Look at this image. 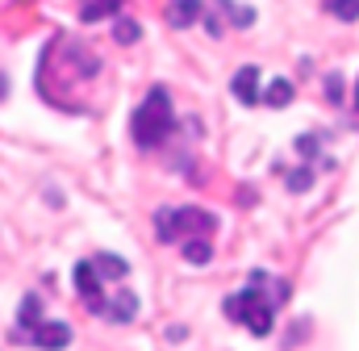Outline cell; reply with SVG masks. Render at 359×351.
Instances as JSON below:
<instances>
[{"label": "cell", "mask_w": 359, "mask_h": 351, "mask_svg": "<svg viewBox=\"0 0 359 351\" xmlns=\"http://www.w3.org/2000/svg\"><path fill=\"white\" fill-rule=\"evenodd\" d=\"M130 263L121 256H88L76 263V293L84 301V310L104 318V322H134L138 314V297L126 289Z\"/></svg>", "instance_id": "6da1fadb"}, {"label": "cell", "mask_w": 359, "mask_h": 351, "mask_svg": "<svg viewBox=\"0 0 359 351\" xmlns=\"http://www.w3.org/2000/svg\"><path fill=\"white\" fill-rule=\"evenodd\" d=\"M284 301H288V280H280V276H271V272H251L247 284H243L238 293H230L222 310H226L230 322H238V326H247L255 339H264V335H271L276 310H280Z\"/></svg>", "instance_id": "7a4b0ae2"}, {"label": "cell", "mask_w": 359, "mask_h": 351, "mask_svg": "<svg viewBox=\"0 0 359 351\" xmlns=\"http://www.w3.org/2000/svg\"><path fill=\"white\" fill-rule=\"evenodd\" d=\"M96 72H100L96 51L80 46V42H72V38H55V42L46 46V55H42L38 88H42V96H46V100L67 105V100H63V92H72L76 84L92 80Z\"/></svg>", "instance_id": "3957f363"}, {"label": "cell", "mask_w": 359, "mask_h": 351, "mask_svg": "<svg viewBox=\"0 0 359 351\" xmlns=\"http://www.w3.org/2000/svg\"><path fill=\"white\" fill-rule=\"evenodd\" d=\"M155 234H159V243L180 247L188 263H209V260H213L217 218H213L209 209H196V205L159 209V213H155Z\"/></svg>", "instance_id": "277c9868"}, {"label": "cell", "mask_w": 359, "mask_h": 351, "mask_svg": "<svg viewBox=\"0 0 359 351\" xmlns=\"http://www.w3.org/2000/svg\"><path fill=\"white\" fill-rule=\"evenodd\" d=\"M13 343L17 347H38V351H63L72 343V326L42 318V297L25 293L21 310H17V322H13Z\"/></svg>", "instance_id": "5b68a950"}, {"label": "cell", "mask_w": 359, "mask_h": 351, "mask_svg": "<svg viewBox=\"0 0 359 351\" xmlns=\"http://www.w3.org/2000/svg\"><path fill=\"white\" fill-rule=\"evenodd\" d=\"M130 134H134L138 151H159V147L176 134L172 96H168V88L163 84H155L151 92H147V100L134 109V117H130Z\"/></svg>", "instance_id": "8992f818"}, {"label": "cell", "mask_w": 359, "mask_h": 351, "mask_svg": "<svg viewBox=\"0 0 359 351\" xmlns=\"http://www.w3.org/2000/svg\"><path fill=\"white\" fill-rule=\"evenodd\" d=\"M230 88H234V96H238L243 105H259V100H264V96H259V72H255V67H238Z\"/></svg>", "instance_id": "52a82bcc"}, {"label": "cell", "mask_w": 359, "mask_h": 351, "mask_svg": "<svg viewBox=\"0 0 359 351\" xmlns=\"http://www.w3.org/2000/svg\"><path fill=\"white\" fill-rule=\"evenodd\" d=\"M196 17H201V0H172L168 4V25H176V29H188Z\"/></svg>", "instance_id": "ba28073f"}, {"label": "cell", "mask_w": 359, "mask_h": 351, "mask_svg": "<svg viewBox=\"0 0 359 351\" xmlns=\"http://www.w3.org/2000/svg\"><path fill=\"white\" fill-rule=\"evenodd\" d=\"M121 4H126V0H80V21L92 25V21H100V17H117Z\"/></svg>", "instance_id": "9c48e42d"}, {"label": "cell", "mask_w": 359, "mask_h": 351, "mask_svg": "<svg viewBox=\"0 0 359 351\" xmlns=\"http://www.w3.org/2000/svg\"><path fill=\"white\" fill-rule=\"evenodd\" d=\"M326 13H334L339 21H359V0H322Z\"/></svg>", "instance_id": "30bf717a"}, {"label": "cell", "mask_w": 359, "mask_h": 351, "mask_svg": "<svg viewBox=\"0 0 359 351\" xmlns=\"http://www.w3.org/2000/svg\"><path fill=\"white\" fill-rule=\"evenodd\" d=\"M264 100H268V105H288V100H292V84H288V80H276Z\"/></svg>", "instance_id": "8fae6325"}, {"label": "cell", "mask_w": 359, "mask_h": 351, "mask_svg": "<svg viewBox=\"0 0 359 351\" xmlns=\"http://www.w3.org/2000/svg\"><path fill=\"white\" fill-rule=\"evenodd\" d=\"M113 38H117V42H138V25H134V21H117V25H113Z\"/></svg>", "instance_id": "7c38bea8"}, {"label": "cell", "mask_w": 359, "mask_h": 351, "mask_svg": "<svg viewBox=\"0 0 359 351\" xmlns=\"http://www.w3.org/2000/svg\"><path fill=\"white\" fill-rule=\"evenodd\" d=\"M355 109H359V80H355Z\"/></svg>", "instance_id": "4fadbf2b"}]
</instances>
